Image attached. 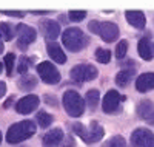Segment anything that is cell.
Listing matches in <instances>:
<instances>
[{"mask_svg": "<svg viewBox=\"0 0 154 147\" xmlns=\"http://www.w3.org/2000/svg\"><path fill=\"white\" fill-rule=\"evenodd\" d=\"M35 130H37L35 122L31 121V119H25L22 122H16L8 129L6 141H8V144H19L25 139L31 138L35 133Z\"/></svg>", "mask_w": 154, "mask_h": 147, "instance_id": "6da1fadb", "label": "cell"}, {"mask_svg": "<svg viewBox=\"0 0 154 147\" xmlns=\"http://www.w3.org/2000/svg\"><path fill=\"white\" fill-rule=\"evenodd\" d=\"M71 130L79 138H82L86 144H94V142L100 141L105 135V129L102 127L97 121H91V124H89L88 127H85L80 122H74L71 126Z\"/></svg>", "mask_w": 154, "mask_h": 147, "instance_id": "7a4b0ae2", "label": "cell"}, {"mask_svg": "<svg viewBox=\"0 0 154 147\" xmlns=\"http://www.w3.org/2000/svg\"><path fill=\"white\" fill-rule=\"evenodd\" d=\"M62 42L71 53H79L83 48H86V45L89 44V37L83 34L80 28L74 26V28H68L62 34Z\"/></svg>", "mask_w": 154, "mask_h": 147, "instance_id": "3957f363", "label": "cell"}, {"mask_svg": "<svg viewBox=\"0 0 154 147\" xmlns=\"http://www.w3.org/2000/svg\"><path fill=\"white\" fill-rule=\"evenodd\" d=\"M88 30L94 33V34H99L102 37L103 42H114L116 39L119 37V26L112 23V22H102V20H91L88 23Z\"/></svg>", "mask_w": 154, "mask_h": 147, "instance_id": "277c9868", "label": "cell"}, {"mask_svg": "<svg viewBox=\"0 0 154 147\" xmlns=\"http://www.w3.org/2000/svg\"><path fill=\"white\" fill-rule=\"evenodd\" d=\"M62 102H63V107H65V112L71 118H79L85 112V101L79 93L74 91V90H66L63 93Z\"/></svg>", "mask_w": 154, "mask_h": 147, "instance_id": "5b68a950", "label": "cell"}, {"mask_svg": "<svg viewBox=\"0 0 154 147\" xmlns=\"http://www.w3.org/2000/svg\"><path fill=\"white\" fill-rule=\"evenodd\" d=\"M97 74H99V70L91 64H79V65L72 67L71 71H69L71 79H74L75 82L93 81V79L97 77Z\"/></svg>", "mask_w": 154, "mask_h": 147, "instance_id": "8992f818", "label": "cell"}, {"mask_svg": "<svg viewBox=\"0 0 154 147\" xmlns=\"http://www.w3.org/2000/svg\"><path fill=\"white\" fill-rule=\"evenodd\" d=\"M16 34H17V47L22 51L28 50V47L32 42H35V39H37L35 30L32 28V26L25 25V23H19L16 26Z\"/></svg>", "mask_w": 154, "mask_h": 147, "instance_id": "52a82bcc", "label": "cell"}, {"mask_svg": "<svg viewBox=\"0 0 154 147\" xmlns=\"http://www.w3.org/2000/svg\"><path fill=\"white\" fill-rule=\"evenodd\" d=\"M37 73H38V76H40V79L45 84L54 85V84L60 82V73L56 68V65L51 64V62H46V60L40 62L37 65Z\"/></svg>", "mask_w": 154, "mask_h": 147, "instance_id": "ba28073f", "label": "cell"}, {"mask_svg": "<svg viewBox=\"0 0 154 147\" xmlns=\"http://www.w3.org/2000/svg\"><path fill=\"white\" fill-rule=\"evenodd\" d=\"M122 99H123V98H120L119 91H116V90H108L106 95L103 96V101H102V110H103V113H106V115L117 113Z\"/></svg>", "mask_w": 154, "mask_h": 147, "instance_id": "9c48e42d", "label": "cell"}, {"mask_svg": "<svg viewBox=\"0 0 154 147\" xmlns=\"http://www.w3.org/2000/svg\"><path fill=\"white\" fill-rule=\"evenodd\" d=\"M42 34L45 36L46 41H56L60 34V25L59 22L53 20V19H45V20H40V25H38Z\"/></svg>", "mask_w": 154, "mask_h": 147, "instance_id": "30bf717a", "label": "cell"}, {"mask_svg": "<svg viewBox=\"0 0 154 147\" xmlns=\"http://www.w3.org/2000/svg\"><path fill=\"white\" fill-rule=\"evenodd\" d=\"M38 104H40V99L35 95H28V96H23L17 104H16V112L20 115H28L31 112H34Z\"/></svg>", "mask_w": 154, "mask_h": 147, "instance_id": "8fae6325", "label": "cell"}, {"mask_svg": "<svg viewBox=\"0 0 154 147\" xmlns=\"http://www.w3.org/2000/svg\"><path fill=\"white\" fill-rule=\"evenodd\" d=\"M137 53H139V56L142 57V59L152 60V57H154V47H152V44H151L148 36L146 37H142L139 41V44H137Z\"/></svg>", "mask_w": 154, "mask_h": 147, "instance_id": "7c38bea8", "label": "cell"}, {"mask_svg": "<svg viewBox=\"0 0 154 147\" xmlns=\"http://www.w3.org/2000/svg\"><path fill=\"white\" fill-rule=\"evenodd\" d=\"M125 17H126L128 23L133 25L137 30H143L145 25H146V17L142 11H126Z\"/></svg>", "mask_w": 154, "mask_h": 147, "instance_id": "4fadbf2b", "label": "cell"}, {"mask_svg": "<svg viewBox=\"0 0 154 147\" xmlns=\"http://www.w3.org/2000/svg\"><path fill=\"white\" fill-rule=\"evenodd\" d=\"M136 88L140 93H146L154 88V73H143L136 79Z\"/></svg>", "mask_w": 154, "mask_h": 147, "instance_id": "5bb4252c", "label": "cell"}, {"mask_svg": "<svg viewBox=\"0 0 154 147\" xmlns=\"http://www.w3.org/2000/svg\"><path fill=\"white\" fill-rule=\"evenodd\" d=\"M63 139V132L62 129L56 127L51 129L46 135L43 136V147H59V144Z\"/></svg>", "mask_w": 154, "mask_h": 147, "instance_id": "9a60e30c", "label": "cell"}, {"mask_svg": "<svg viewBox=\"0 0 154 147\" xmlns=\"http://www.w3.org/2000/svg\"><path fill=\"white\" fill-rule=\"evenodd\" d=\"M46 50H48L49 57L53 59L54 62H57V64H60V65L66 62V54H65V53H63V50L59 47V44L49 42V44H46Z\"/></svg>", "mask_w": 154, "mask_h": 147, "instance_id": "2e32d148", "label": "cell"}, {"mask_svg": "<svg viewBox=\"0 0 154 147\" xmlns=\"http://www.w3.org/2000/svg\"><path fill=\"white\" fill-rule=\"evenodd\" d=\"M154 113V104L149 101V99H143V101H140L139 105H137V115L139 118H142V119H146Z\"/></svg>", "mask_w": 154, "mask_h": 147, "instance_id": "e0dca14e", "label": "cell"}, {"mask_svg": "<svg viewBox=\"0 0 154 147\" xmlns=\"http://www.w3.org/2000/svg\"><path fill=\"white\" fill-rule=\"evenodd\" d=\"M134 68H123L120 70L117 74H116V84H117L119 87H126L128 84H130V81L133 79L134 76Z\"/></svg>", "mask_w": 154, "mask_h": 147, "instance_id": "ac0fdd59", "label": "cell"}, {"mask_svg": "<svg viewBox=\"0 0 154 147\" xmlns=\"http://www.w3.org/2000/svg\"><path fill=\"white\" fill-rule=\"evenodd\" d=\"M37 85V77L35 76H31V74H25L19 79V82H17V87L20 90H25V91H29L32 90L34 87Z\"/></svg>", "mask_w": 154, "mask_h": 147, "instance_id": "d6986e66", "label": "cell"}, {"mask_svg": "<svg viewBox=\"0 0 154 147\" xmlns=\"http://www.w3.org/2000/svg\"><path fill=\"white\" fill-rule=\"evenodd\" d=\"M35 121H37V124L40 126L42 129H46V127H49L51 124H53L54 116L49 115V113H46V112H38L37 116H35Z\"/></svg>", "mask_w": 154, "mask_h": 147, "instance_id": "ffe728a7", "label": "cell"}, {"mask_svg": "<svg viewBox=\"0 0 154 147\" xmlns=\"http://www.w3.org/2000/svg\"><path fill=\"white\" fill-rule=\"evenodd\" d=\"M99 101H100V93L96 88L94 90H89L86 95H85V102L88 104V107H91V109H96Z\"/></svg>", "mask_w": 154, "mask_h": 147, "instance_id": "44dd1931", "label": "cell"}, {"mask_svg": "<svg viewBox=\"0 0 154 147\" xmlns=\"http://www.w3.org/2000/svg\"><path fill=\"white\" fill-rule=\"evenodd\" d=\"M14 37V31H12V26L9 23H0V39L5 42H9L11 39Z\"/></svg>", "mask_w": 154, "mask_h": 147, "instance_id": "7402d4cb", "label": "cell"}, {"mask_svg": "<svg viewBox=\"0 0 154 147\" xmlns=\"http://www.w3.org/2000/svg\"><path fill=\"white\" fill-rule=\"evenodd\" d=\"M94 56L97 59V62L100 64H108L111 60V51L108 48H97L96 53H94Z\"/></svg>", "mask_w": 154, "mask_h": 147, "instance_id": "603a6c76", "label": "cell"}, {"mask_svg": "<svg viewBox=\"0 0 154 147\" xmlns=\"http://www.w3.org/2000/svg\"><path fill=\"white\" fill-rule=\"evenodd\" d=\"M131 147H142L143 141V127H139L131 133Z\"/></svg>", "mask_w": 154, "mask_h": 147, "instance_id": "cb8c5ba5", "label": "cell"}, {"mask_svg": "<svg viewBox=\"0 0 154 147\" xmlns=\"http://www.w3.org/2000/svg\"><path fill=\"white\" fill-rule=\"evenodd\" d=\"M126 51H128V41H125V39H123V41H120L117 44V47H116L114 54H116V57H117L119 60H122L126 56Z\"/></svg>", "mask_w": 154, "mask_h": 147, "instance_id": "d4e9b609", "label": "cell"}, {"mask_svg": "<svg viewBox=\"0 0 154 147\" xmlns=\"http://www.w3.org/2000/svg\"><path fill=\"white\" fill-rule=\"evenodd\" d=\"M32 57H26V56H22L20 59H19V67H17V71L22 74V76H25L26 74V71H28V68H29V65L32 64V60H31Z\"/></svg>", "mask_w": 154, "mask_h": 147, "instance_id": "484cf974", "label": "cell"}, {"mask_svg": "<svg viewBox=\"0 0 154 147\" xmlns=\"http://www.w3.org/2000/svg\"><path fill=\"white\" fill-rule=\"evenodd\" d=\"M14 64H16V54L14 53H8L5 56V67H6V74L11 76L14 73Z\"/></svg>", "mask_w": 154, "mask_h": 147, "instance_id": "4316f807", "label": "cell"}, {"mask_svg": "<svg viewBox=\"0 0 154 147\" xmlns=\"http://www.w3.org/2000/svg\"><path fill=\"white\" fill-rule=\"evenodd\" d=\"M105 147H128V145H126V141H125L123 136L116 135V136H112L109 141L105 142Z\"/></svg>", "mask_w": 154, "mask_h": 147, "instance_id": "83f0119b", "label": "cell"}, {"mask_svg": "<svg viewBox=\"0 0 154 147\" xmlns=\"http://www.w3.org/2000/svg\"><path fill=\"white\" fill-rule=\"evenodd\" d=\"M142 147H154V133L149 129L143 127V141H142Z\"/></svg>", "mask_w": 154, "mask_h": 147, "instance_id": "f1b7e54d", "label": "cell"}, {"mask_svg": "<svg viewBox=\"0 0 154 147\" xmlns=\"http://www.w3.org/2000/svg\"><path fill=\"white\" fill-rule=\"evenodd\" d=\"M68 16L72 22H80L86 17V11H69Z\"/></svg>", "mask_w": 154, "mask_h": 147, "instance_id": "f546056e", "label": "cell"}, {"mask_svg": "<svg viewBox=\"0 0 154 147\" xmlns=\"http://www.w3.org/2000/svg\"><path fill=\"white\" fill-rule=\"evenodd\" d=\"M3 16H9V17H17V19H22V17H25V12L23 11H0Z\"/></svg>", "mask_w": 154, "mask_h": 147, "instance_id": "4dcf8cb0", "label": "cell"}, {"mask_svg": "<svg viewBox=\"0 0 154 147\" xmlns=\"http://www.w3.org/2000/svg\"><path fill=\"white\" fill-rule=\"evenodd\" d=\"M5 93H6V84L0 81V99L5 96Z\"/></svg>", "mask_w": 154, "mask_h": 147, "instance_id": "1f68e13d", "label": "cell"}, {"mask_svg": "<svg viewBox=\"0 0 154 147\" xmlns=\"http://www.w3.org/2000/svg\"><path fill=\"white\" fill-rule=\"evenodd\" d=\"M32 16H46V14H51V11H31Z\"/></svg>", "mask_w": 154, "mask_h": 147, "instance_id": "d6a6232c", "label": "cell"}, {"mask_svg": "<svg viewBox=\"0 0 154 147\" xmlns=\"http://www.w3.org/2000/svg\"><path fill=\"white\" fill-rule=\"evenodd\" d=\"M62 147H74V139L69 136V138H66L65 139V145H62Z\"/></svg>", "mask_w": 154, "mask_h": 147, "instance_id": "836d02e7", "label": "cell"}, {"mask_svg": "<svg viewBox=\"0 0 154 147\" xmlns=\"http://www.w3.org/2000/svg\"><path fill=\"white\" fill-rule=\"evenodd\" d=\"M12 102H14V96H9V99H8V101L3 104V109H8V107H9Z\"/></svg>", "mask_w": 154, "mask_h": 147, "instance_id": "e575fe53", "label": "cell"}, {"mask_svg": "<svg viewBox=\"0 0 154 147\" xmlns=\"http://www.w3.org/2000/svg\"><path fill=\"white\" fill-rule=\"evenodd\" d=\"M146 121H148L149 124H152V126H154V113H152V115H151V116H149V118L146 119Z\"/></svg>", "mask_w": 154, "mask_h": 147, "instance_id": "d590c367", "label": "cell"}, {"mask_svg": "<svg viewBox=\"0 0 154 147\" xmlns=\"http://www.w3.org/2000/svg\"><path fill=\"white\" fill-rule=\"evenodd\" d=\"M3 42H2V39H0V54H2V53H3Z\"/></svg>", "mask_w": 154, "mask_h": 147, "instance_id": "8d00e7d4", "label": "cell"}, {"mask_svg": "<svg viewBox=\"0 0 154 147\" xmlns=\"http://www.w3.org/2000/svg\"><path fill=\"white\" fill-rule=\"evenodd\" d=\"M2 68H3V64L0 62V73H2Z\"/></svg>", "mask_w": 154, "mask_h": 147, "instance_id": "74e56055", "label": "cell"}, {"mask_svg": "<svg viewBox=\"0 0 154 147\" xmlns=\"http://www.w3.org/2000/svg\"><path fill=\"white\" fill-rule=\"evenodd\" d=\"M0 142H2V132H0Z\"/></svg>", "mask_w": 154, "mask_h": 147, "instance_id": "f35d334b", "label": "cell"}, {"mask_svg": "<svg viewBox=\"0 0 154 147\" xmlns=\"http://www.w3.org/2000/svg\"><path fill=\"white\" fill-rule=\"evenodd\" d=\"M22 147H26V145H22Z\"/></svg>", "mask_w": 154, "mask_h": 147, "instance_id": "ab89813d", "label": "cell"}]
</instances>
